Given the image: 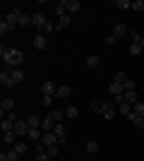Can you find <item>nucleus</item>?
<instances>
[{
  "label": "nucleus",
  "instance_id": "f257e3e1",
  "mask_svg": "<svg viewBox=\"0 0 144 161\" xmlns=\"http://www.w3.org/2000/svg\"><path fill=\"white\" fill-rule=\"evenodd\" d=\"M0 55H3L5 65H10V67H19L22 63H24V55H22L19 48H3Z\"/></svg>",
  "mask_w": 144,
  "mask_h": 161
},
{
  "label": "nucleus",
  "instance_id": "f03ea898",
  "mask_svg": "<svg viewBox=\"0 0 144 161\" xmlns=\"http://www.w3.org/2000/svg\"><path fill=\"white\" fill-rule=\"evenodd\" d=\"M12 70H14V67L5 65V67H3V72H0V82H3V87H7V89L17 87V84H14V80H12Z\"/></svg>",
  "mask_w": 144,
  "mask_h": 161
},
{
  "label": "nucleus",
  "instance_id": "7ed1b4c3",
  "mask_svg": "<svg viewBox=\"0 0 144 161\" xmlns=\"http://www.w3.org/2000/svg\"><path fill=\"white\" fill-rule=\"evenodd\" d=\"M19 17H22V10H19V7H12L7 14H3V19H5L10 27H19Z\"/></svg>",
  "mask_w": 144,
  "mask_h": 161
},
{
  "label": "nucleus",
  "instance_id": "20e7f679",
  "mask_svg": "<svg viewBox=\"0 0 144 161\" xmlns=\"http://www.w3.org/2000/svg\"><path fill=\"white\" fill-rule=\"evenodd\" d=\"M29 130H31V125H29L27 120L14 123V135H17V137H29Z\"/></svg>",
  "mask_w": 144,
  "mask_h": 161
},
{
  "label": "nucleus",
  "instance_id": "39448f33",
  "mask_svg": "<svg viewBox=\"0 0 144 161\" xmlns=\"http://www.w3.org/2000/svg\"><path fill=\"white\" fill-rule=\"evenodd\" d=\"M115 113H118V106L115 103H106V101H103V118H106V120H113V118H115Z\"/></svg>",
  "mask_w": 144,
  "mask_h": 161
},
{
  "label": "nucleus",
  "instance_id": "423d86ee",
  "mask_svg": "<svg viewBox=\"0 0 144 161\" xmlns=\"http://www.w3.org/2000/svg\"><path fill=\"white\" fill-rule=\"evenodd\" d=\"M46 14H41V12H36V14H31V24H34L36 29H39V31H41L43 27H46Z\"/></svg>",
  "mask_w": 144,
  "mask_h": 161
},
{
  "label": "nucleus",
  "instance_id": "0eeeda50",
  "mask_svg": "<svg viewBox=\"0 0 144 161\" xmlns=\"http://www.w3.org/2000/svg\"><path fill=\"white\" fill-rule=\"evenodd\" d=\"M41 144H43V147H51V144H60V140H58V137H55L53 132H43Z\"/></svg>",
  "mask_w": 144,
  "mask_h": 161
},
{
  "label": "nucleus",
  "instance_id": "6e6552de",
  "mask_svg": "<svg viewBox=\"0 0 144 161\" xmlns=\"http://www.w3.org/2000/svg\"><path fill=\"white\" fill-rule=\"evenodd\" d=\"M12 108H14V99H3V103H0V111H3V118H5V113H12Z\"/></svg>",
  "mask_w": 144,
  "mask_h": 161
},
{
  "label": "nucleus",
  "instance_id": "1a4fd4ad",
  "mask_svg": "<svg viewBox=\"0 0 144 161\" xmlns=\"http://www.w3.org/2000/svg\"><path fill=\"white\" fill-rule=\"evenodd\" d=\"M110 34H113L115 39H123V36H127V34H130V31H127V24H115V27H113V31H110Z\"/></svg>",
  "mask_w": 144,
  "mask_h": 161
},
{
  "label": "nucleus",
  "instance_id": "9d476101",
  "mask_svg": "<svg viewBox=\"0 0 144 161\" xmlns=\"http://www.w3.org/2000/svg\"><path fill=\"white\" fill-rule=\"evenodd\" d=\"M55 125H58V123H55L51 115H46V118H43V123H41V130H43V132H53Z\"/></svg>",
  "mask_w": 144,
  "mask_h": 161
},
{
  "label": "nucleus",
  "instance_id": "9b49d317",
  "mask_svg": "<svg viewBox=\"0 0 144 161\" xmlns=\"http://www.w3.org/2000/svg\"><path fill=\"white\" fill-rule=\"evenodd\" d=\"M41 92H43V96H55V92H58V87H55L53 82H43Z\"/></svg>",
  "mask_w": 144,
  "mask_h": 161
},
{
  "label": "nucleus",
  "instance_id": "f8f14e48",
  "mask_svg": "<svg viewBox=\"0 0 144 161\" xmlns=\"http://www.w3.org/2000/svg\"><path fill=\"white\" fill-rule=\"evenodd\" d=\"M70 94H72V89H70L67 84H60V87H58V92H55V99H67Z\"/></svg>",
  "mask_w": 144,
  "mask_h": 161
},
{
  "label": "nucleus",
  "instance_id": "ddd939ff",
  "mask_svg": "<svg viewBox=\"0 0 144 161\" xmlns=\"http://www.w3.org/2000/svg\"><path fill=\"white\" fill-rule=\"evenodd\" d=\"M108 92H110L113 96H123V94H125V87L120 84V82H113V84L108 87Z\"/></svg>",
  "mask_w": 144,
  "mask_h": 161
},
{
  "label": "nucleus",
  "instance_id": "4468645a",
  "mask_svg": "<svg viewBox=\"0 0 144 161\" xmlns=\"http://www.w3.org/2000/svg\"><path fill=\"white\" fill-rule=\"evenodd\" d=\"M34 48H39V51H46V48H48L43 34H36V36H34Z\"/></svg>",
  "mask_w": 144,
  "mask_h": 161
},
{
  "label": "nucleus",
  "instance_id": "2eb2a0df",
  "mask_svg": "<svg viewBox=\"0 0 144 161\" xmlns=\"http://www.w3.org/2000/svg\"><path fill=\"white\" fill-rule=\"evenodd\" d=\"M123 101H125V103H130V106H135V103H137V92H125V94H123Z\"/></svg>",
  "mask_w": 144,
  "mask_h": 161
},
{
  "label": "nucleus",
  "instance_id": "dca6fc26",
  "mask_svg": "<svg viewBox=\"0 0 144 161\" xmlns=\"http://www.w3.org/2000/svg\"><path fill=\"white\" fill-rule=\"evenodd\" d=\"M79 10H82L79 0H67V14H72V12H79Z\"/></svg>",
  "mask_w": 144,
  "mask_h": 161
},
{
  "label": "nucleus",
  "instance_id": "f3484780",
  "mask_svg": "<svg viewBox=\"0 0 144 161\" xmlns=\"http://www.w3.org/2000/svg\"><path fill=\"white\" fill-rule=\"evenodd\" d=\"M12 80H14V84H22V82H24V70L14 67L12 70Z\"/></svg>",
  "mask_w": 144,
  "mask_h": 161
},
{
  "label": "nucleus",
  "instance_id": "a211bd4d",
  "mask_svg": "<svg viewBox=\"0 0 144 161\" xmlns=\"http://www.w3.org/2000/svg\"><path fill=\"white\" fill-rule=\"evenodd\" d=\"M0 130L3 132H14V123L7 120V118H3V123H0Z\"/></svg>",
  "mask_w": 144,
  "mask_h": 161
},
{
  "label": "nucleus",
  "instance_id": "6ab92c4d",
  "mask_svg": "<svg viewBox=\"0 0 144 161\" xmlns=\"http://www.w3.org/2000/svg\"><path fill=\"white\" fill-rule=\"evenodd\" d=\"M53 135H55V137H58V140H65V125H62V123H58V125H55V128H53Z\"/></svg>",
  "mask_w": 144,
  "mask_h": 161
},
{
  "label": "nucleus",
  "instance_id": "aec40b11",
  "mask_svg": "<svg viewBox=\"0 0 144 161\" xmlns=\"http://www.w3.org/2000/svg\"><path fill=\"white\" fill-rule=\"evenodd\" d=\"M55 12H58V17H62V14H67V0H60V3L55 5Z\"/></svg>",
  "mask_w": 144,
  "mask_h": 161
},
{
  "label": "nucleus",
  "instance_id": "412c9836",
  "mask_svg": "<svg viewBox=\"0 0 144 161\" xmlns=\"http://www.w3.org/2000/svg\"><path fill=\"white\" fill-rule=\"evenodd\" d=\"M70 22H72V17H70V14H62V17H58V29L70 27Z\"/></svg>",
  "mask_w": 144,
  "mask_h": 161
},
{
  "label": "nucleus",
  "instance_id": "4be33fe9",
  "mask_svg": "<svg viewBox=\"0 0 144 161\" xmlns=\"http://www.w3.org/2000/svg\"><path fill=\"white\" fill-rule=\"evenodd\" d=\"M77 115H79V108H77V106H70L67 111H65V118H70V120H75Z\"/></svg>",
  "mask_w": 144,
  "mask_h": 161
},
{
  "label": "nucleus",
  "instance_id": "5701e85b",
  "mask_svg": "<svg viewBox=\"0 0 144 161\" xmlns=\"http://www.w3.org/2000/svg\"><path fill=\"white\" fill-rule=\"evenodd\" d=\"M27 123H29V125H31V128H41V118H39V115H29V118H27Z\"/></svg>",
  "mask_w": 144,
  "mask_h": 161
},
{
  "label": "nucleus",
  "instance_id": "b1692460",
  "mask_svg": "<svg viewBox=\"0 0 144 161\" xmlns=\"http://www.w3.org/2000/svg\"><path fill=\"white\" fill-rule=\"evenodd\" d=\"M41 137H43L41 128H31V130H29V140H39V142H41Z\"/></svg>",
  "mask_w": 144,
  "mask_h": 161
},
{
  "label": "nucleus",
  "instance_id": "393cba45",
  "mask_svg": "<svg viewBox=\"0 0 144 161\" xmlns=\"http://www.w3.org/2000/svg\"><path fill=\"white\" fill-rule=\"evenodd\" d=\"M115 7L118 10H132V3L130 0H115Z\"/></svg>",
  "mask_w": 144,
  "mask_h": 161
},
{
  "label": "nucleus",
  "instance_id": "a878e982",
  "mask_svg": "<svg viewBox=\"0 0 144 161\" xmlns=\"http://www.w3.org/2000/svg\"><path fill=\"white\" fill-rule=\"evenodd\" d=\"M14 152H17V154H27V142H14Z\"/></svg>",
  "mask_w": 144,
  "mask_h": 161
},
{
  "label": "nucleus",
  "instance_id": "bb28decb",
  "mask_svg": "<svg viewBox=\"0 0 144 161\" xmlns=\"http://www.w3.org/2000/svg\"><path fill=\"white\" fill-rule=\"evenodd\" d=\"M99 63H101L99 55H89V58H87V67H99Z\"/></svg>",
  "mask_w": 144,
  "mask_h": 161
},
{
  "label": "nucleus",
  "instance_id": "cd10ccee",
  "mask_svg": "<svg viewBox=\"0 0 144 161\" xmlns=\"http://www.w3.org/2000/svg\"><path fill=\"white\" fill-rule=\"evenodd\" d=\"M29 24H31V17H29L27 12H22V17H19V27H24V29H27Z\"/></svg>",
  "mask_w": 144,
  "mask_h": 161
},
{
  "label": "nucleus",
  "instance_id": "c85d7f7f",
  "mask_svg": "<svg viewBox=\"0 0 144 161\" xmlns=\"http://www.w3.org/2000/svg\"><path fill=\"white\" fill-rule=\"evenodd\" d=\"M91 111L94 113H103V101H91Z\"/></svg>",
  "mask_w": 144,
  "mask_h": 161
},
{
  "label": "nucleus",
  "instance_id": "c756f323",
  "mask_svg": "<svg viewBox=\"0 0 144 161\" xmlns=\"http://www.w3.org/2000/svg\"><path fill=\"white\" fill-rule=\"evenodd\" d=\"M132 10L135 12H144V0H132Z\"/></svg>",
  "mask_w": 144,
  "mask_h": 161
},
{
  "label": "nucleus",
  "instance_id": "7c9ffc66",
  "mask_svg": "<svg viewBox=\"0 0 144 161\" xmlns=\"http://www.w3.org/2000/svg\"><path fill=\"white\" fill-rule=\"evenodd\" d=\"M87 152H89V154H96V152H99V142H87Z\"/></svg>",
  "mask_w": 144,
  "mask_h": 161
},
{
  "label": "nucleus",
  "instance_id": "2f4dec72",
  "mask_svg": "<svg viewBox=\"0 0 144 161\" xmlns=\"http://www.w3.org/2000/svg\"><path fill=\"white\" fill-rule=\"evenodd\" d=\"M46 152H48V156L53 159V156H58V152H60V147H58V144H51V147H46Z\"/></svg>",
  "mask_w": 144,
  "mask_h": 161
},
{
  "label": "nucleus",
  "instance_id": "473e14b6",
  "mask_svg": "<svg viewBox=\"0 0 144 161\" xmlns=\"http://www.w3.org/2000/svg\"><path fill=\"white\" fill-rule=\"evenodd\" d=\"M127 80H130V77H127V75H125L123 70H118V72H115V82H120V84H125V82H127Z\"/></svg>",
  "mask_w": 144,
  "mask_h": 161
},
{
  "label": "nucleus",
  "instance_id": "72a5a7b5",
  "mask_svg": "<svg viewBox=\"0 0 144 161\" xmlns=\"http://www.w3.org/2000/svg\"><path fill=\"white\" fill-rule=\"evenodd\" d=\"M58 29V24H53V22H46V27L41 29V34H51V31H55Z\"/></svg>",
  "mask_w": 144,
  "mask_h": 161
},
{
  "label": "nucleus",
  "instance_id": "f704fd0d",
  "mask_svg": "<svg viewBox=\"0 0 144 161\" xmlns=\"http://www.w3.org/2000/svg\"><path fill=\"white\" fill-rule=\"evenodd\" d=\"M132 111H135V113H137L139 118H144V103H139V101H137V103L132 106Z\"/></svg>",
  "mask_w": 144,
  "mask_h": 161
},
{
  "label": "nucleus",
  "instance_id": "c9c22d12",
  "mask_svg": "<svg viewBox=\"0 0 144 161\" xmlns=\"http://www.w3.org/2000/svg\"><path fill=\"white\" fill-rule=\"evenodd\" d=\"M142 53V43H132L130 46V55H139Z\"/></svg>",
  "mask_w": 144,
  "mask_h": 161
},
{
  "label": "nucleus",
  "instance_id": "e433bc0d",
  "mask_svg": "<svg viewBox=\"0 0 144 161\" xmlns=\"http://www.w3.org/2000/svg\"><path fill=\"white\" fill-rule=\"evenodd\" d=\"M123 87H125V92H135V87H137V82H135V80H127V82L123 84Z\"/></svg>",
  "mask_w": 144,
  "mask_h": 161
},
{
  "label": "nucleus",
  "instance_id": "4c0bfd02",
  "mask_svg": "<svg viewBox=\"0 0 144 161\" xmlns=\"http://www.w3.org/2000/svg\"><path fill=\"white\" fill-rule=\"evenodd\" d=\"M48 115H51V118H53L55 123H60V120H62V111H51Z\"/></svg>",
  "mask_w": 144,
  "mask_h": 161
},
{
  "label": "nucleus",
  "instance_id": "58836bf2",
  "mask_svg": "<svg viewBox=\"0 0 144 161\" xmlns=\"http://www.w3.org/2000/svg\"><path fill=\"white\" fill-rule=\"evenodd\" d=\"M14 137H17L14 132H3V140H5V142H12V144H14Z\"/></svg>",
  "mask_w": 144,
  "mask_h": 161
},
{
  "label": "nucleus",
  "instance_id": "ea45409f",
  "mask_svg": "<svg viewBox=\"0 0 144 161\" xmlns=\"http://www.w3.org/2000/svg\"><path fill=\"white\" fill-rule=\"evenodd\" d=\"M10 29H12V27H10V24H7L5 19L0 22V34H7V31H10Z\"/></svg>",
  "mask_w": 144,
  "mask_h": 161
},
{
  "label": "nucleus",
  "instance_id": "a19ab883",
  "mask_svg": "<svg viewBox=\"0 0 144 161\" xmlns=\"http://www.w3.org/2000/svg\"><path fill=\"white\" fill-rule=\"evenodd\" d=\"M53 99L55 96H43V106H53Z\"/></svg>",
  "mask_w": 144,
  "mask_h": 161
},
{
  "label": "nucleus",
  "instance_id": "79ce46f5",
  "mask_svg": "<svg viewBox=\"0 0 144 161\" xmlns=\"http://www.w3.org/2000/svg\"><path fill=\"white\" fill-rule=\"evenodd\" d=\"M139 43H142V48H144V36H142V41H139Z\"/></svg>",
  "mask_w": 144,
  "mask_h": 161
}]
</instances>
